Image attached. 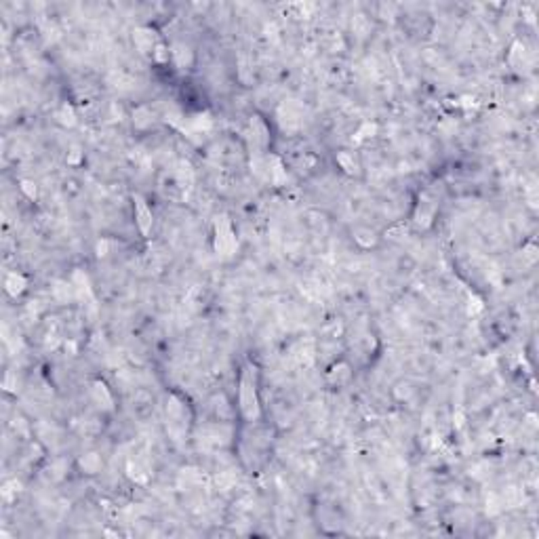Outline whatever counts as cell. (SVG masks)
<instances>
[{
    "instance_id": "obj_2",
    "label": "cell",
    "mask_w": 539,
    "mask_h": 539,
    "mask_svg": "<svg viewBox=\"0 0 539 539\" xmlns=\"http://www.w3.org/2000/svg\"><path fill=\"white\" fill-rule=\"evenodd\" d=\"M135 215H137V226H139L141 234L148 236L152 230V213L139 196H135Z\"/></svg>"
},
{
    "instance_id": "obj_1",
    "label": "cell",
    "mask_w": 539,
    "mask_h": 539,
    "mask_svg": "<svg viewBox=\"0 0 539 539\" xmlns=\"http://www.w3.org/2000/svg\"><path fill=\"white\" fill-rule=\"evenodd\" d=\"M240 409L247 419H255L259 415L257 396H255V369L247 366L240 377Z\"/></svg>"
}]
</instances>
